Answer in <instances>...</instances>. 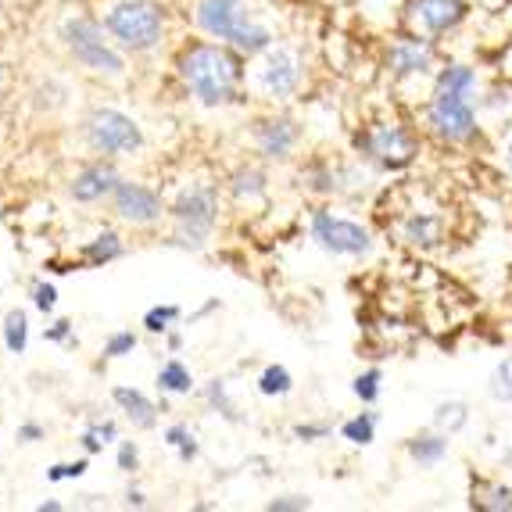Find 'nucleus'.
Returning <instances> with one entry per match:
<instances>
[{"label": "nucleus", "instance_id": "1", "mask_svg": "<svg viewBox=\"0 0 512 512\" xmlns=\"http://www.w3.org/2000/svg\"><path fill=\"white\" fill-rule=\"evenodd\" d=\"M180 79L190 94L205 108H226V104L240 101V90L248 83V69H244V54L230 43L219 40H197L176 61Z\"/></svg>", "mask_w": 512, "mask_h": 512}, {"label": "nucleus", "instance_id": "2", "mask_svg": "<svg viewBox=\"0 0 512 512\" xmlns=\"http://www.w3.org/2000/svg\"><path fill=\"white\" fill-rule=\"evenodd\" d=\"M423 137L427 133L416 129L412 119H405L398 111H380L362 126H355L351 147H355V158L373 165L376 172H405L419 162Z\"/></svg>", "mask_w": 512, "mask_h": 512}, {"label": "nucleus", "instance_id": "3", "mask_svg": "<svg viewBox=\"0 0 512 512\" xmlns=\"http://www.w3.org/2000/svg\"><path fill=\"white\" fill-rule=\"evenodd\" d=\"M194 26L208 40L230 43L244 58H258L276 43V33L251 11L248 0H197Z\"/></svg>", "mask_w": 512, "mask_h": 512}, {"label": "nucleus", "instance_id": "4", "mask_svg": "<svg viewBox=\"0 0 512 512\" xmlns=\"http://www.w3.org/2000/svg\"><path fill=\"white\" fill-rule=\"evenodd\" d=\"M419 129L434 144L455 147V151L480 144V97L430 86V94L423 97V108H419Z\"/></svg>", "mask_w": 512, "mask_h": 512}, {"label": "nucleus", "instance_id": "5", "mask_svg": "<svg viewBox=\"0 0 512 512\" xmlns=\"http://www.w3.org/2000/svg\"><path fill=\"white\" fill-rule=\"evenodd\" d=\"M441 40L419 36L412 29H394L384 40V72L394 86L409 83H434L437 69H441Z\"/></svg>", "mask_w": 512, "mask_h": 512}, {"label": "nucleus", "instance_id": "6", "mask_svg": "<svg viewBox=\"0 0 512 512\" xmlns=\"http://www.w3.org/2000/svg\"><path fill=\"white\" fill-rule=\"evenodd\" d=\"M308 61L305 51L294 47V43L276 40L269 51H262L255 58V69H251V86L258 90V97L269 104H287L301 94L305 86Z\"/></svg>", "mask_w": 512, "mask_h": 512}, {"label": "nucleus", "instance_id": "7", "mask_svg": "<svg viewBox=\"0 0 512 512\" xmlns=\"http://www.w3.org/2000/svg\"><path fill=\"white\" fill-rule=\"evenodd\" d=\"M172 215V244L187 251H201L219 226V190L212 183H190L176 194L169 208Z\"/></svg>", "mask_w": 512, "mask_h": 512}, {"label": "nucleus", "instance_id": "8", "mask_svg": "<svg viewBox=\"0 0 512 512\" xmlns=\"http://www.w3.org/2000/svg\"><path fill=\"white\" fill-rule=\"evenodd\" d=\"M308 237H312V244L319 251H326L333 258H351V262H362L376 248V237L366 222L333 212L326 205L308 212Z\"/></svg>", "mask_w": 512, "mask_h": 512}, {"label": "nucleus", "instance_id": "9", "mask_svg": "<svg viewBox=\"0 0 512 512\" xmlns=\"http://www.w3.org/2000/svg\"><path fill=\"white\" fill-rule=\"evenodd\" d=\"M108 33L122 51H154L165 33V11L154 0H122L108 11Z\"/></svg>", "mask_w": 512, "mask_h": 512}, {"label": "nucleus", "instance_id": "10", "mask_svg": "<svg viewBox=\"0 0 512 512\" xmlns=\"http://www.w3.org/2000/svg\"><path fill=\"white\" fill-rule=\"evenodd\" d=\"M61 40L65 47L72 51V58L90 72H101V76H122L126 72V61L122 54L111 47V40L104 36V26L94 22V18H69L65 26H61Z\"/></svg>", "mask_w": 512, "mask_h": 512}, {"label": "nucleus", "instance_id": "11", "mask_svg": "<svg viewBox=\"0 0 512 512\" xmlns=\"http://www.w3.org/2000/svg\"><path fill=\"white\" fill-rule=\"evenodd\" d=\"M470 11V0H405L402 29L430 36V40H444V36L459 33L466 26Z\"/></svg>", "mask_w": 512, "mask_h": 512}, {"label": "nucleus", "instance_id": "12", "mask_svg": "<svg viewBox=\"0 0 512 512\" xmlns=\"http://www.w3.org/2000/svg\"><path fill=\"white\" fill-rule=\"evenodd\" d=\"M86 140L97 154H108V158H126V154H137L144 147L140 126L119 108H97L86 119Z\"/></svg>", "mask_w": 512, "mask_h": 512}, {"label": "nucleus", "instance_id": "13", "mask_svg": "<svg viewBox=\"0 0 512 512\" xmlns=\"http://www.w3.org/2000/svg\"><path fill=\"white\" fill-rule=\"evenodd\" d=\"M305 140V126L294 119L291 111H269L251 129V144L262 162H291Z\"/></svg>", "mask_w": 512, "mask_h": 512}, {"label": "nucleus", "instance_id": "14", "mask_svg": "<svg viewBox=\"0 0 512 512\" xmlns=\"http://www.w3.org/2000/svg\"><path fill=\"white\" fill-rule=\"evenodd\" d=\"M394 237L402 248L416 251V255H430V251L448 244V219L441 215V208L412 205L394 222Z\"/></svg>", "mask_w": 512, "mask_h": 512}, {"label": "nucleus", "instance_id": "15", "mask_svg": "<svg viewBox=\"0 0 512 512\" xmlns=\"http://www.w3.org/2000/svg\"><path fill=\"white\" fill-rule=\"evenodd\" d=\"M111 205H115L119 219L133 222V226H151L165 215L162 194L133 180H119V187L111 190Z\"/></svg>", "mask_w": 512, "mask_h": 512}, {"label": "nucleus", "instance_id": "16", "mask_svg": "<svg viewBox=\"0 0 512 512\" xmlns=\"http://www.w3.org/2000/svg\"><path fill=\"white\" fill-rule=\"evenodd\" d=\"M119 180L122 176L115 172L111 162H94L76 172L69 194H72V201H79V205H94V201H101V197H108L111 190L119 187Z\"/></svg>", "mask_w": 512, "mask_h": 512}, {"label": "nucleus", "instance_id": "17", "mask_svg": "<svg viewBox=\"0 0 512 512\" xmlns=\"http://www.w3.org/2000/svg\"><path fill=\"white\" fill-rule=\"evenodd\" d=\"M405 455H409V462L419 466V470H437V466L452 455V437L434 427L419 430V434H412L409 441H405Z\"/></svg>", "mask_w": 512, "mask_h": 512}, {"label": "nucleus", "instance_id": "18", "mask_svg": "<svg viewBox=\"0 0 512 512\" xmlns=\"http://www.w3.org/2000/svg\"><path fill=\"white\" fill-rule=\"evenodd\" d=\"M430 86H437V90H455V94H480V72L470 61L444 58Z\"/></svg>", "mask_w": 512, "mask_h": 512}, {"label": "nucleus", "instance_id": "19", "mask_svg": "<svg viewBox=\"0 0 512 512\" xmlns=\"http://www.w3.org/2000/svg\"><path fill=\"white\" fill-rule=\"evenodd\" d=\"M226 190L240 205H262L269 197V180H265V172L258 165H240L230 176V183H226Z\"/></svg>", "mask_w": 512, "mask_h": 512}, {"label": "nucleus", "instance_id": "20", "mask_svg": "<svg viewBox=\"0 0 512 512\" xmlns=\"http://www.w3.org/2000/svg\"><path fill=\"white\" fill-rule=\"evenodd\" d=\"M111 398H115V405L126 412V419L137 430H151L154 423H158V405H154L144 391H137V387H115Z\"/></svg>", "mask_w": 512, "mask_h": 512}, {"label": "nucleus", "instance_id": "21", "mask_svg": "<svg viewBox=\"0 0 512 512\" xmlns=\"http://www.w3.org/2000/svg\"><path fill=\"white\" fill-rule=\"evenodd\" d=\"M470 509L480 512H512V484L505 480H473Z\"/></svg>", "mask_w": 512, "mask_h": 512}, {"label": "nucleus", "instance_id": "22", "mask_svg": "<svg viewBox=\"0 0 512 512\" xmlns=\"http://www.w3.org/2000/svg\"><path fill=\"white\" fill-rule=\"evenodd\" d=\"M376 427H380V412H373V405H366V412H355V416L341 423V441H348L351 448H369L376 441Z\"/></svg>", "mask_w": 512, "mask_h": 512}, {"label": "nucleus", "instance_id": "23", "mask_svg": "<svg viewBox=\"0 0 512 512\" xmlns=\"http://www.w3.org/2000/svg\"><path fill=\"white\" fill-rule=\"evenodd\" d=\"M430 427L441 430V434H448V437L462 434V430L470 427V405L459 402V398H448V402H441L434 409V419H430Z\"/></svg>", "mask_w": 512, "mask_h": 512}, {"label": "nucleus", "instance_id": "24", "mask_svg": "<svg viewBox=\"0 0 512 512\" xmlns=\"http://www.w3.org/2000/svg\"><path fill=\"white\" fill-rule=\"evenodd\" d=\"M122 255H126V248H122L119 233H101V237H94L90 244L79 248V258H83L86 265H108Z\"/></svg>", "mask_w": 512, "mask_h": 512}, {"label": "nucleus", "instance_id": "25", "mask_svg": "<svg viewBox=\"0 0 512 512\" xmlns=\"http://www.w3.org/2000/svg\"><path fill=\"white\" fill-rule=\"evenodd\" d=\"M294 391V376L287 366H280V362H273V366H265L262 373H258V394L262 398H287V394Z\"/></svg>", "mask_w": 512, "mask_h": 512}, {"label": "nucleus", "instance_id": "26", "mask_svg": "<svg viewBox=\"0 0 512 512\" xmlns=\"http://www.w3.org/2000/svg\"><path fill=\"white\" fill-rule=\"evenodd\" d=\"M158 391L162 394H190L194 391V376L183 366L180 359H169L162 369H158Z\"/></svg>", "mask_w": 512, "mask_h": 512}, {"label": "nucleus", "instance_id": "27", "mask_svg": "<svg viewBox=\"0 0 512 512\" xmlns=\"http://www.w3.org/2000/svg\"><path fill=\"white\" fill-rule=\"evenodd\" d=\"M4 348L11 355H26L29 348V319L22 308H11L8 316H4Z\"/></svg>", "mask_w": 512, "mask_h": 512}, {"label": "nucleus", "instance_id": "28", "mask_svg": "<svg viewBox=\"0 0 512 512\" xmlns=\"http://www.w3.org/2000/svg\"><path fill=\"white\" fill-rule=\"evenodd\" d=\"M351 394H355L362 405H376V402H380V394H384V369H380V366L362 369V373L351 380Z\"/></svg>", "mask_w": 512, "mask_h": 512}, {"label": "nucleus", "instance_id": "29", "mask_svg": "<svg viewBox=\"0 0 512 512\" xmlns=\"http://www.w3.org/2000/svg\"><path fill=\"white\" fill-rule=\"evenodd\" d=\"M487 391H491L495 402L512 405V355H505V359L495 362V369H491V376H487Z\"/></svg>", "mask_w": 512, "mask_h": 512}, {"label": "nucleus", "instance_id": "30", "mask_svg": "<svg viewBox=\"0 0 512 512\" xmlns=\"http://www.w3.org/2000/svg\"><path fill=\"white\" fill-rule=\"evenodd\" d=\"M165 444H169L172 452L180 455V462H194L197 459V437H194V430L190 427H183V423H176V427H169L165 430Z\"/></svg>", "mask_w": 512, "mask_h": 512}, {"label": "nucleus", "instance_id": "31", "mask_svg": "<svg viewBox=\"0 0 512 512\" xmlns=\"http://www.w3.org/2000/svg\"><path fill=\"white\" fill-rule=\"evenodd\" d=\"M180 316H183L180 305H154V308H147L144 326H147V333H169L172 323H176Z\"/></svg>", "mask_w": 512, "mask_h": 512}, {"label": "nucleus", "instance_id": "32", "mask_svg": "<svg viewBox=\"0 0 512 512\" xmlns=\"http://www.w3.org/2000/svg\"><path fill=\"white\" fill-rule=\"evenodd\" d=\"M111 441H119V430H115V423H111V419H104V423H94V427H90V430L83 434L86 455L101 452L104 444H111Z\"/></svg>", "mask_w": 512, "mask_h": 512}, {"label": "nucleus", "instance_id": "33", "mask_svg": "<svg viewBox=\"0 0 512 512\" xmlns=\"http://www.w3.org/2000/svg\"><path fill=\"white\" fill-rule=\"evenodd\" d=\"M137 333L133 330H119L111 333L108 344H104V359H126V355H133V348H137Z\"/></svg>", "mask_w": 512, "mask_h": 512}, {"label": "nucleus", "instance_id": "34", "mask_svg": "<svg viewBox=\"0 0 512 512\" xmlns=\"http://www.w3.org/2000/svg\"><path fill=\"white\" fill-rule=\"evenodd\" d=\"M86 470H90V459H76V462H54L51 470H47V480H51V484H61V480H79Z\"/></svg>", "mask_w": 512, "mask_h": 512}, {"label": "nucleus", "instance_id": "35", "mask_svg": "<svg viewBox=\"0 0 512 512\" xmlns=\"http://www.w3.org/2000/svg\"><path fill=\"white\" fill-rule=\"evenodd\" d=\"M208 402L215 405V409L222 412V416L230 419V423H237V412H233V405H230V398H226V380H212V384H208Z\"/></svg>", "mask_w": 512, "mask_h": 512}, {"label": "nucleus", "instance_id": "36", "mask_svg": "<svg viewBox=\"0 0 512 512\" xmlns=\"http://www.w3.org/2000/svg\"><path fill=\"white\" fill-rule=\"evenodd\" d=\"M294 437L305 444H319V441H326V437H333V423H298Z\"/></svg>", "mask_w": 512, "mask_h": 512}, {"label": "nucleus", "instance_id": "37", "mask_svg": "<svg viewBox=\"0 0 512 512\" xmlns=\"http://www.w3.org/2000/svg\"><path fill=\"white\" fill-rule=\"evenodd\" d=\"M269 512H308L312 509V498L308 495H280L273 498V502L265 505Z\"/></svg>", "mask_w": 512, "mask_h": 512}, {"label": "nucleus", "instance_id": "38", "mask_svg": "<svg viewBox=\"0 0 512 512\" xmlns=\"http://www.w3.org/2000/svg\"><path fill=\"white\" fill-rule=\"evenodd\" d=\"M33 305L40 308V312H54V308H58V291H54L51 283H36V287H33Z\"/></svg>", "mask_w": 512, "mask_h": 512}, {"label": "nucleus", "instance_id": "39", "mask_svg": "<svg viewBox=\"0 0 512 512\" xmlns=\"http://www.w3.org/2000/svg\"><path fill=\"white\" fill-rule=\"evenodd\" d=\"M137 462H140L137 444H133V441H119V470L133 473V470H137Z\"/></svg>", "mask_w": 512, "mask_h": 512}, {"label": "nucleus", "instance_id": "40", "mask_svg": "<svg viewBox=\"0 0 512 512\" xmlns=\"http://www.w3.org/2000/svg\"><path fill=\"white\" fill-rule=\"evenodd\" d=\"M43 337H47V341H54V344L72 341V323H69V319H58L54 326H47V330H43Z\"/></svg>", "mask_w": 512, "mask_h": 512}, {"label": "nucleus", "instance_id": "41", "mask_svg": "<svg viewBox=\"0 0 512 512\" xmlns=\"http://www.w3.org/2000/svg\"><path fill=\"white\" fill-rule=\"evenodd\" d=\"M40 437H43L40 423H26V427H18V441L22 444H33V441H40Z\"/></svg>", "mask_w": 512, "mask_h": 512}, {"label": "nucleus", "instance_id": "42", "mask_svg": "<svg viewBox=\"0 0 512 512\" xmlns=\"http://www.w3.org/2000/svg\"><path fill=\"white\" fill-rule=\"evenodd\" d=\"M470 4L480 11H505L509 8V0H470Z\"/></svg>", "mask_w": 512, "mask_h": 512}, {"label": "nucleus", "instance_id": "43", "mask_svg": "<svg viewBox=\"0 0 512 512\" xmlns=\"http://www.w3.org/2000/svg\"><path fill=\"white\" fill-rule=\"evenodd\" d=\"M126 502H129V505H137V509H140V505H144L147 498L140 495V491H129V495H126Z\"/></svg>", "mask_w": 512, "mask_h": 512}, {"label": "nucleus", "instance_id": "44", "mask_svg": "<svg viewBox=\"0 0 512 512\" xmlns=\"http://www.w3.org/2000/svg\"><path fill=\"white\" fill-rule=\"evenodd\" d=\"M36 509H40V512H61V502H40Z\"/></svg>", "mask_w": 512, "mask_h": 512}, {"label": "nucleus", "instance_id": "45", "mask_svg": "<svg viewBox=\"0 0 512 512\" xmlns=\"http://www.w3.org/2000/svg\"><path fill=\"white\" fill-rule=\"evenodd\" d=\"M502 466L512 473V444H509V448H505V452H502Z\"/></svg>", "mask_w": 512, "mask_h": 512}, {"label": "nucleus", "instance_id": "46", "mask_svg": "<svg viewBox=\"0 0 512 512\" xmlns=\"http://www.w3.org/2000/svg\"><path fill=\"white\" fill-rule=\"evenodd\" d=\"M505 158H509V165H512V144H509V147H505Z\"/></svg>", "mask_w": 512, "mask_h": 512}]
</instances>
